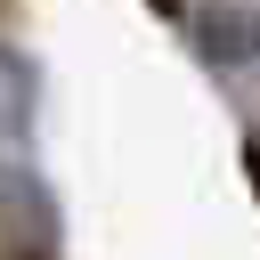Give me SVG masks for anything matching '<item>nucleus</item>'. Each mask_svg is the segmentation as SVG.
I'll return each instance as SVG.
<instances>
[{"instance_id": "f257e3e1", "label": "nucleus", "mask_w": 260, "mask_h": 260, "mask_svg": "<svg viewBox=\"0 0 260 260\" xmlns=\"http://www.w3.org/2000/svg\"><path fill=\"white\" fill-rule=\"evenodd\" d=\"M187 41H195V65H211V73L260 65V0H203V8H187Z\"/></svg>"}, {"instance_id": "f03ea898", "label": "nucleus", "mask_w": 260, "mask_h": 260, "mask_svg": "<svg viewBox=\"0 0 260 260\" xmlns=\"http://www.w3.org/2000/svg\"><path fill=\"white\" fill-rule=\"evenodd\" d=\"M8 244L16 252H57L65 244V211H57V195L41 187V171L24 154L8 162Z\"/></svg>"}, {"instance_id": "7ed1b4c3", "label": "nucleus", "mask_w": 260, "mask_h": 260, "mask_svg": "<svg viewBox=\"0 0 260 260\" xmlns=\"http://www.w3.org/2000/svg\"><path fill=\"white\" fill-rule=\"evenodd\" d=\"M0 73H8V138H16V154L32 146V98H41V65L8 41L0 49Z\"/></svg>"}, {"instance_id": "20e7f679", "label": "nucleus", "mask_w": 260, "mask_h": 260, "mask_svg": "<svg viewBox=\"0 0 260 260\" xmlns=\"http://www.w3.org/2000/svg\"><path fill=\"white\" fill-rule=\"evenodd\" d=\"M244 179H252V195H260V130H244Z\"/></svg>"}, {"instance_id": "39448f33", "label": "nucleus", "mask_w": 260, "mask_h": 260, "mask_svg": "<svg viewBox=\"0 0 260 260\" xmlns=\"http://www.w3.org/2000/svg\"><path fill=\"white\" fill-rule=\"evenodd\" d=\"M146 8H154L162 24H187V8H179V0H146Z\"/></svg>"}, {"instance_id": "423d86ee", "label": "nucleus", "mask_w": 260, "mask_h": 260, "mask_svg": "<svg viewBox=\"0 0 260 260\" xmlns=\"http://www.w3.org/2000/svg\"><path fill=\"white\" fill-rule=\"evenodd\" d=\"M8 260H57V252H8Z\"/></svg>"}]
</instances>
